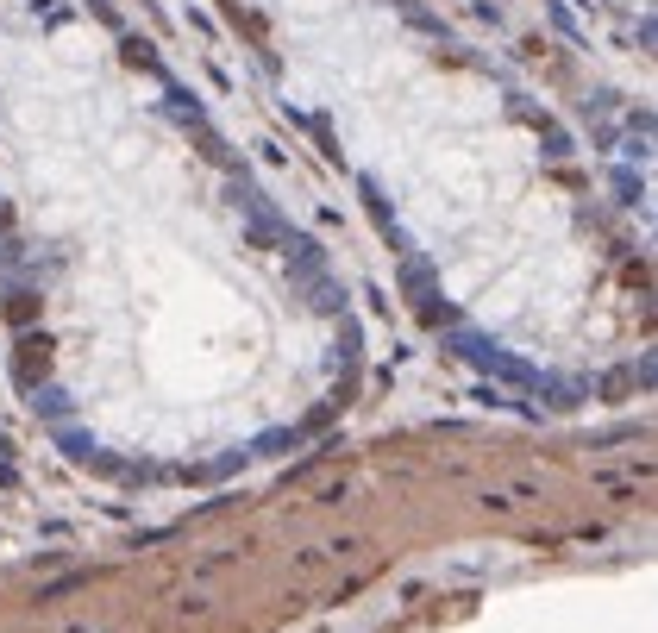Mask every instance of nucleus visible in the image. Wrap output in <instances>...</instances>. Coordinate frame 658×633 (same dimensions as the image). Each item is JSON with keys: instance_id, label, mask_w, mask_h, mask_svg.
Masks as SVG:
<instances>
[{"instance_id": "f257e3e1", "label": "nucleus", "mask_w": 658, "mask_h": 633, "mask_svg": "<svg viewBox=\"0 0 658 633\" xmlns=\"http://www.w3.org/2000/svg\"><path fill=\"white\" fill-rule=\"evenodd\" d=\"M126 63H138V69H157V57H151V44H145V38H132V44H126Z\"/></svg>"}]
</instances>
